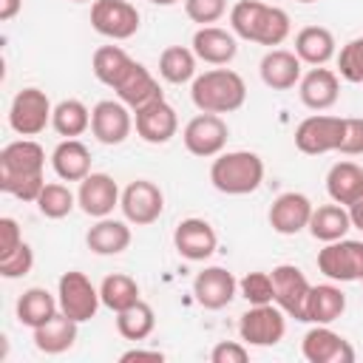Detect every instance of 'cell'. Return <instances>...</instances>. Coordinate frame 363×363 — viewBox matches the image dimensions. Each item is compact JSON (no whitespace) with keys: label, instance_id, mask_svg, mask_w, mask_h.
Segmentation results:
<instances>
[{"label":"cell","instance_id":"cell-20","mask_svg":"<svg viewBox=\"0 0 363 363\" xmlns=\"http://www.w3.org/2000/svg\"><path fill=\"white\" fill-rule=\"evenodd\" d=\"M133 128L147 145H167L179 133V116L167 99H159L133 113Z\"/></svg>","mask_w":363,"mask_h":363},{"label":"cell","instance_id":"cell-38","mask_svg":"<svg viewBox=\"0 0 363 363\" xmlns=\"http://www.w3.org/2000/svg\"><path fill=\"white\" fill-rule=\"evenodd\" d=\"M37 210L45 216V218H65L74 204H77V196L62 184V182H45V187L40 190L37 196Z\"/></svg>","mask_w":363,"mask_h":363},{"label":"cell","instance_id":"cell-14","mask_svg":"<svg viewBox=\"0 0 363 363\" xmlns=\"http://www.w3.org/2000/svg\"><path fill=\"white\" fill-rule=\"evenodd\" d=\"M133 130V111L122 99H99L91 108V133L102 145H122Z\"/></svg>","mask_w":363,"mask_h":363},{"label":"cell","instance_id":"cell-8","mask_svg":"<svg viewBox=\"0 0 363 363\" xmlns=\"http://www.w3.org/2000/svg\"><path fill=\"white\" fill-rule=\"evenodd\" d=\"M227 139H230V128L221 119V113H196L182 130V142L187 153L199 159H213L224 153Z\"/></svg>","mask_w":363,"mask_h":363},{"label":"cell","instance_id":"cell-50","mask_svg":"<svg viewBox=\"0 0 363 363\" xmlns=\"http://www.w3.org/2000/svg\"><path fill=\"white\" fill-rule=\"evenodd\" d=\"M295 3H315V0H295Z\"/></svg>","mask_w":363,"mask_h":363},{"label":"cell","instance_id":"cell-51","mask_svg":"<svg viewBox=\"0 0 363 363\" xmlns=\"http://www.w3.org/2000/svg\"><path fill=\"white\" fill-rule=\"evenodd\" d=\"M74 3H88V0H74Z\"/></svg>","mask_w":363,"mask_h":363},{"label":"cell","instance_id":"cell-7","mask_svg":"<svg viewBox=\"0 0 363 363\" xmlns=\"http://www.w3.org/2000/svg\"><path fill=\"white\" fill-rule=\"evenodd\" d=\"M238 335L250 346H275L286 335V312L278 303L250 306L238 320Z\"/></svg>","mask_w":363,"mask_h":363},{"label":"cell","instance_id":"cell-36","mask_svg":"<svg viewBox=\"0 0 363 363\" xmlns=\"http://www.w3.org/2000/svg\"><path fill=\"white\" fill-rule=\"evenodd\" d=\"M153 326H156L153 306L145 303L142 298H139L136 303H130L128 309L116 312V332H119L125 340H133V343H136V340H145V337H150Z\"/></svg>","mask_w":363,"mask_h":363},{"label":"cell","instance_id":"cell-21","mask_svg":"<svg viewBox=\"0 0 363 363\" xmlns=\"http://www.w3.org/2000/svg\"><path fill=\"white\" fill-rule=\"evenodd\" d=\"M238 292V281L224 267H204L193 278V298L204 309H224Z\"/></svg>","mask_w":363,"mask_h":363},{"label":"cell","instance_id":"cell-31","mask_svg":"<svg viewBox=\"0 0 363 363\" xmlns=\"http://www.w3.org/2000/svg\"><path fill=\"white\" fill-rule=\"evenodd\" d=\"M346 312V295L335 284H318L306 298V323H335Z\"/></svg>","mask_w":363,"mask_h":363},{"label":"cell","instance_id":"cell-47","mask_svg":"<svg viewBox=\"0 0 363 363\" xmlns=\"http://www.w3.org/2000/svg\"><path fill=\"white\" fill-rule=\"evenodd\" d=\"M346 210H349V218H352V227L354 230H360L363 233V193L352 201V204H346Z\"/></svg>","mask_w":363,"mask_h":363},{"label":"cell","instance_id":"cell-18","mask_svg":"<svg viewBox=\"0 0 363 363\" xmlns=\"http://www.w3.org/2000/svg\"><path fill=\"white\" fill-rule=\"evenodd\" d=\"M113 94H116V99H122L133 113L142 111V108H147V105H153V102H159V99H164V94H162V88H159V79H156L142 62H136V60L130 62V68L125 71V77L116 82Z\"/></svg>","mask_w":363,"mask_h":363},{"label":"cell","instance_id":"cell-28","mask_svg":"<svg viewBox=\"0 0 363 363\" xmlns=\"http://www.w3.org/2000/svg\"><path fill=\"white\" fill-rule=\"evenodd\" d=\"M326 193L332 201L337 204H352L360 193H363V167L357 162H335L326 173Z\"/></svg>","mask_w":363,"mask_h":363},{"label":"cell","instance_id":"cell-22","mask_svg":"<svg viewBox=\"0 0 363 363\" xmlns=\"http://www.w3.org/2000/svg\"><path fill=\"white\" fill-rule=\"evenodd\" d=\"M190 48L207 65H227L238 54L235 34L227 28H218V26H199L190 40Z\"/></svg>","mask_w":363,"mask_h":363},{"label":"cell","instance_id":"cell-5","mask_svg":"<svg viewBox=\"0 0 363 363\" xmlns=\"http://www.w3.org/2000/svg\"><path fill=\"white\" fill-rule=\"evenodd\" d=\"M57 301H60V312H65L77 323L91 320L96 315L99 303H102L99 289L79 269H68V272L60 275V281H57Z\"/></svg>","mask_w":363,"mask_h":363},{"label":"cell","instance_id":"cell-10","mask_svg":"<svg viewBox=\"0 0 363 363\" xmlns=\"http://www.w3.org/2000/svg\"><path fill=\"white\" fill-rule=\"evenodd\" d=\"M343 139V116L312 113L295 128V147L306 156L335 153Z\"/></svg>","mask_w":363,"mask_h":363},{"label":"cell","instance_id":"cell-32","mask_svg":"<svg viewBox=\"0 0 363 363\" xmlns=\"http://www.w3.org/2000/svg\"><path fill=\"white\" fill-rule=\"evenodd\" d=\"M57 312H60V301L48 289H43V286H31V289H26L17 298V320L23 326H28V329L43 326Z\"/></svg>","mask_w":363,"mask_h":363},{"label":"cell","instance_id":"cell-39","mask_svg":"<svg viewBox=\"0 0 363 363\" xmlns=\"http://www.w3.org/2000/svg\"><path fill=\"white\" fill-rule=\"evenodd\" d=\"M238 292L241 298L250 303V306H258V303H272V275L269 272H247L241 281H238Z\"/></svg>","mask_w":363,"mask_h":363},{"label":"cell","instance_id":"cell-12","mask_svg":"<svg viewBox=\"0 0 363 363\" xmlns=\"http://www.w3.org/2000/svg\"><path fill=\"white\" fill-rule=\"evenodd\" d=\"M119 207H122L125 221H130L136 227H147V224L159 221V216L164 210V193H162V187L156 182L136 179L122 190Z\"/></svg>","mask_w":363,"mask_h":363},{"label":"cell","instance_id":"cell-27","mask_svg":"<svg viewBox=\"0 0 363 363\" xmlns=\"http://www.w3.org/2000/svg\"><path fill=\"white\" fill-rule=\"evenodd\" d=\"M51 167L62 182H82L91 173V150L79 139H62L51 153Z\"/></svg>","mask_w":363,"mask_h":363},{"label":"cell","instance_id":"cell-46","mask_svg":"<svg viewBox=\"0 0 363 363\" xmlns=\"http://www.w3.org/2000/svg\"><path fill=\"white\" fill-rule=\"evenodd\" d=\"M119 360L122 363H130V360H156V363H162L164 354L159 349H128V352L119 354Z\"/></svg>","mask_w":363,"mask_h":363},{"label":"cell","instance_id":"cell-34","mask_svg":"<svg viewBox=\"0 0 363 363\" xmlns=\"http://www.w3.org/2000/svg\"><path fill=\"white\" fill-rule=\"evenodd\" d=\"M196 54L187 45H167L159 54V77L170 85L193 82L196 79Z\"/></svg>","mask_w":363,"mask_h":363},{"label":"cell","instance_id":"cell-40","mask_svg":"<svg viewBox=\"0 0 363 363\" xmlns=\"http://www.w3.org/2000/svg\"><path fill=\"white\" fill-rule=\"evenodd\" d=\"M337 74L346 82H363V37L349 40L337 54Z\"/></svg>","mask_w":363,"mask_h":363},{"label":"cell","instance_id":"cell-13","mask_svg":"<svg viewBox=\"0 0 363 363\" xmlns=\"http://www.w3.org/2000/svg\"><path fill=\"white\" fill-rule=\"evenodd\" d=\"M139 11L128 0H94L91 26L108 40H130L139 31Z\"/></svg>","mask_w":363,"mask_h":363},{"label":"cell","instance_id":"cell-43","mask_svg":"<svg viewBox=\"0 0 363 363\" xmlns=\"http://www.w3.org/2000/svg\"><path fill=\"white\" fill-rule=\"evenodd\" d=\"M337 153L343 156H360L363 153V116H346L343 119V139Z\"/></svg>","mask_w":363,"mask_h":363},{"label":"cell","instance_id":"cell-11","mask_svg":"<svg viewBox=\"0 0 363 363\" xmlns=\"http://www.w3.org/2000/svg\"><path fill=\"white\" fill-rule=\"evenodd\" d=\"M269 275H272V292H275L272 303H278L286 312V318L306 323V298L312 284L306 281L303 269L295 264H278Z\"/></svg>","mask_w":363,"mask_h":363},{"label":"cell","instance_id":"cell-42","mask_svg":"<svg viewBox=\"0 0 363 363\" xmlns=\"http://www.w3.org/2000/svg\"><path fill=\"white\" fill-rule=\"evenodd\" d=\"M31 267H34V250L23 241L11 255H6V258H0V275L3 278H23V275H28L31 272Z\"/></svg>","mask_w":363,"mask_h":363},{"label":"cell","instance_id":"cell-45","mask_svg":"<svg viewBox=\"0 0 363 363\" xmlns=\"http://www.w3.org/2000/svg\"><path fill=\"white\" fill-rule=\"evenodd\" d=\"M20 244H23L20 224H17L11 216H3V218H0V258L11 255V252H14Z\"/></svg>","mask_w":363,"mask_h":363},{"label":"cell","instance_id":"cell-16","mask_svg":"<svg viewBox=\"0 0 363 363\" xmlns=\"http://www.w3.org/2000/svg\"><path fill=\"white\" fill-rule=\"evenodd\" d=\"M173 247L182 258L187 261H207L216 247H218V235L213 230L210 221L204 218H182L173 230Z\"/></svg>","mask_w":363,"mask_h":363},{"label":"cell","instance_id":"cell-30","mask_svg":"<svg viewBox=\"0 0 363 363\" xmlns=\"http://www.w3.org/2000/svg\"><path fill=\"white\" fill-rule=\"evenodd\" d=\"M309 235L329 244V241H337V238H346V233L352 230V218H349V210L337 201L332 204H320L312 210V218H309Z\"/></svg>","mask_w":363,"mask_h":363},{"label":"cell","instance_id":"cell-49","mask_svg":"<svg viewBox=\"0 0 363 363\" xmlns=\"http://www.w3.org/2000/svg\"><path fill=\"white\" fill-rule=\"evenodd\" d=\"M150 3H153V6H176L179 0H150Z\"/></svg>","mask_w":363,"mask_h":363},{"label":"cell","instance_id":"cell-4","mask_svg":"<svg viewBox=\"0 0 363 363\" xmlns=\"http://www.w3.org/2000/svg\"><path fill=\"white\" fill-rule=\"evenodd\" d=\"M210 182L218 193H227V196L255 193L264 182V159L252 150L218 153L210 164Z\"/></svg>","mask_w":363,"mask_h":363},{"label":"cell","instance_id":"cell-44","mask_svg":"<svg viewBox=\"0 0 363 363\" xmlns=\"http://www.w3.org/2000/svg\"><path fill=\"white\" fill-rule=\"evenodd\" d=\"M213 363H247L250 360V349L241 340H221L213 346L210 352Z\"/></svg>","mask_w":363,"mask_h":363},{"label":"cell","instance_id":"cell-41","mask_svg":"<svg viewBox=\"0 0 363 363\" xmlns=\"http://www.w3.org/2000/svg\"><path fill=\"white\" fill-rule=\"evenodd\" d=\"M227 0H184V14L199 26H213L224 17Z\"/></svg>","mask_w":363,"mask_h":363},{"label":"cell","instance_id":"cell-26","mask_svg":"<svg viewBox=\"0 0 363 363\" xmlns=\"http://www.w3.org/2000/svg\"><path fill=\"white\" fill-rule=\"evenodd\" d=\"M77 320L68 318L65 312H57L51 320H45L43 326L31 329L34 332V346L43 354H62L77 343Z\"/></svg>","mask_w":363,"mask_h":363},{"label":"cell","instance_id":"cell-15","mask_svg":"<svg viewBox=\"0 0 363 363\" xmlns=\"http://www.w3.org/2000/svg\"><path fill=\"white\" fill-rule=\"evenodd\" d=\"M301 354L309 363H354V349L352 343L329 329V323H315L303 340H301Z\"/></svg>","mask_w":363,"mask_h":363},{"label":"cell","instance_id":"cell-1","mask_svg":"<svg viewBox=\"0 0 363 363\" xmlns=\"http://www.w3.org/2000/svg\"><path fill=\"white\" fill-rule=\"evenodd\" d=\"M43 167L45 150L34 139L23 136L17 142H9L0 150V190L20 201H37L40 190L45 187Z\"/></svg>","mask_w":363,"mask_h":363},{"label":"cell","instance_id":"cell-9","mask_svg":"<svg viewBox=\"0 0 363 363\" xmlns=\"http://www.w3.org/2000/svg\"><path fill=\"white\" fill-rule=\"evenodd\" d=\"M318 269L329 281H363V241L354 238H337L329 241L318 252Z\"/></svg>","mask_w":363,"mask_h":363},{"label":"cell","instance_id":"cell-48","mask_svg":"<svg viewBox=\"0 0 363 363\" xmlns=\"http://www.w3.org/2000/svg\"><path fill=\"white\" fill-rule=\"evenodd\" d=\"M23 9V0H0V20L9 23L11 17H17Z\"/></svg>","mask_w":363,"mask_h":363},{"label":"cell","instance_id":"cell-2","mask_svg":"<svg viewBox=\"0 0 363 363\" xmlns=\"http://www.w3.org/2000/svg\"><path fill=\"white\" fill-rule=\"evenodd\" d=\"M230 28L235 37L258 43V45H281L289 31V14L278 6H267L261 0H238L230 9Z\"/></svg>","mask_w":363,"mask_h":363},{"label":"cell","instance_id":"cell-23","mask_svg":"<svg viewBox=\"0 0 363 363\" xmlns=\"http://www.w3.org/2000/svg\"><path fill=\"white\" fill-rule=\"evenodd\" d=\"M298 96L309 111H329L340 96V79L332 68L315 65L301 77Z\"/></svg>","mask_w":363,"mask_h":363},{"label":"cell","instance_id":"cell-35","mask_svg":"<svg viewBox=\"0 0 363 363\" xmlns=\"http://www.w3.org/2000/svg\"><path fill=\"white\" fill-rule=\"evenodd\" d=\"M51 128L62 136V139H77L91 128V111L85 108V102L79 99H62L54 105L51 113Z\"/></svg>","mask_w":363,"mask_h":363},{"label":"cell","instance_id":"cell-3","mask_svg":"<svg viewBox=\"0 0 363 363\" xmlns=\"http://www.w3.org/2000/svg\"><path fill=\"white\" fill-rule=\"evenodd\" d=\"M190 99L201 113H233L247 102V82L233 68H210L196 74Z\"/></svg>","mask_w":363,"mask_h":363},{"label":"cell","instance_id":"cell-33","mask_svg":"<svg viewBox=\"0 0 363 363\" xmlns=\"http://www.w3.org/2000/svg\"><path fill=\"white\" fill-rule=\"evenodd\" d=\"M130 62H133V57L125 48H119V45H99L94 51V57H91V71H94V77L102 85L116 88V82L125 77Z\"/></svg>","mask_w":363,"mask_h":363},{"label":"cell","instance_id":"cell-17","mask_svg":"<svg viewBox=\"0 0 363 363\" xmlns=\"http://www.w3.org/2000/svg\"><path fill=\"white\" fill-rule=\"evenodd\" d=\"M119 199H122L119 184L108 173H88L79 182V190H77V204L91 218L111 216L113 207H119Z\"/></svg>","mask_w":363,"mask_h":363},{"label":"cell","instance_id":"cell-25","mask_svg":"<svg viewBox=\"0 0 363 363\" xmlns=\"http://www.w3.org/2000/svg\"><path fill=\"white\" fill-rule=\"evenodd\" d=\"M130 238H133L130 227L119 218H111V216L96 218V224L85 233V244L96 255H119L130 247Z\"/></svg>","mask_w":363,"mask_h":363},{"label":"cell","instance_id":"cell-19","mask_svg":"<svg viewBox=\"0 0 363 363\" xmlns=\"http://www.w3.org/2000/svg\"><path fill=\"white\" fill-rule=\"evenodd\" d=\"M312 210H315V204L309 201V196L295 193V190H286V193H281L272 201L267 218H269V227L278 235H295V233H301V230L309 227Z\"/></svg>","mask_w":363,"mask_h":363},{"label":"cell","instance_id":"cell-37","mask_svg":"<svg viewBox=\"0 0 363 363\" xmlns=\"http://www.w3.org/2000/svg\"><path fill=\"white\" fill-rule=\"evenodd\" d=\"M99 298H102V306H108L111 312H122L139 301V284L125 272L105 275L99 284Z\"/></svg>","mask_w":363,"mask_h":363},{"label":"cell","instance_id":"cell-24","mask_svg":"<svg viewBox=\"0 0 363 363\" xmlns=\"http://www.w3.org/2000/svg\"><path fill=\"white\" fill-rule=\"evenodd\" d=\"M301 60L295 51H286V48H269L264 57H261V65H258V74H261V82L272 91H289L301 82Z\"/></svg>","mask_w":363,"mask_h":363},{"label":"cell","instance_id":"cell-29","mask_svg":"<svg viewBox=\"0 0 363 363\" xmlns=\"http://www.w3.org/2000/svg\"><path fill=\"white\" fill-rule=\"evenodd\" d=\"M295 54L306 65H326L335 57V34L323 26H306L295 34Z\"/></svg>","mask_w":363,"mask_h":363},{"label":"cell","instance_id":"cell-6","mask_svg":"<svg viewBox=\"0 0 363 363\" xmlns=\"http://www.w3.org/2000/svg\"><path fill=\"white\" fill-rule=\"evenodd\" d=\"M51 113H54V105L45 91L23 88L14 94L9 105V125L20 136H37L45 130V125H51Z\"/></svg>","mask_w":363,"mask_h":363}]
</instances>
